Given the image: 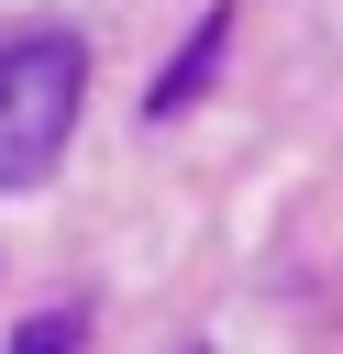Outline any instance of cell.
<instances>
[{"label":"cell","instance_id":"obj_1","mask_svg":"<svg viewBox=\"0 0 343 354\" xmlns=\"http://www.w3.org/2000/svg\"><path fill=\"white\" fill-rule=\"evenodd\" d=\"M89 111V44L77 33H0V188H33Z\"/></svg>","mask_w":343,"mask_h":354},{"label":"cell","instance_id":"obj_2","mask_svg":"<svg viewBox=\"0 0 343 354\" xmlns=\"http://www.w3.org/2000/svg\"><path fill=\"white\" fill-rule=\"evenodd\" d=\"M221 55H232V0H221V11H199V22H188V44H177V55L144 77V122H177V111H199V88L221 77Z\"/></svg>","mask_w":343,"mask_h":354},{"label":"cell","instance_id":"obj_3","mask_svg":"<svg viewBox=\"0 0 343 354\" xmlns=\"http://www.w3.org/2000/svg\"><path fill=\"white\" fill-rule=\"evenodd\" d=\"M77 343H89V310H33L11 332V354H77Z\"/></svg>","mask_w":343,"mask_h":354}]
</instances>
